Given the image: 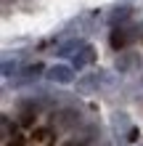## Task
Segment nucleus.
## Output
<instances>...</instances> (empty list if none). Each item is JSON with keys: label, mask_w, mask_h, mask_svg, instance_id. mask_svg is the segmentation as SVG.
Masks as SVG:
<instances>
[{"label": "nucleus", "mask_w": 143, "mask_h": 146, "mask_svg": "<svg viewBox=\"0 0 143 146\" xmlns=\"http://www.w3.org/2000/svg\"><path fill=\"white\" fill-rule=\"evenodd\" d=\"M35 117H37V111H35V109H29V106H21L19 125H24V127H32V125H35Z\"/></svg>", "instance_id": "obj_12"}, {"label": "nucleus", "mask_w": 143, "mask_h": 146, "mask_svg": "<svg viewBox=\"0 0 143 146\" xmlns=\"http://www.w3.org/2000/svg\"><path fill=\"white\" fill-rule=\"evenodd\" d=\"M140 66V53L135 50H119V56L114 58V69L119 74H130Z\"/></svg>", "instance_id": "obj_4"}, {"label": "nucleus", "mask_w": 143, "mask_h": 146, "mask_svg": "<svg viewBox=\"0 0 143 146\" xmlns=\"http://www.w3.org/2000/svg\"><path fill=\"white\" fill-rule=\"evenodd\" d=\"M111 127H114L117 138H122V143H125V141H130V130L135 125L130 122V117L125 114V111H117V114H111Z\"/></svg>", "instance_id": "obj_6"}, {"label": "nucleus", "mask_w": 143, "mask_h": 146, "mask_svg": "<svg viewBox=\"0 0 143 146\" xmlns=\"http://www.w3.org/2000/svg\"><path fill=\"white\" fill-rule=\"evenodd\" d=\"M138 37H143L140 27L122 24V27H114V29H111V37H109V42H111V48H114V50H125L127 45H132Z\"/></svg>", "instance_id": "obj_2"}, {"label": "nucleus", "mask_w": 143, "mask_h": 146, "mask_svg": "<svg viewBox=\"0 0 143 146\" xmlns=\"http://www.w3.org/2000/svg\"><path fill=\"white\" fill-rule=\"evenodd\" d=\"M101 88H111V74L103 72V69H98L93 74H85V77L77 80V93H96Z\"/></svg>", "instance_id": "obj_3"}, {"label": "nucleus", "mask_w": 143, "mask_h": 146, "mask_svg": "<svg viewBox=\"0 0 143 146\" xmlns=\"http://www.w3.org/2000/svg\"><path fill=\"white\" fill-rule=\"evenodd\" d=\"M5 146H27V138H24V135H19V133H16V135H11V138L5 141Z\"/></svg>", "instance_id": "obj_15"}, {"label": "nucleus", "mask_w": 143, "mask_h": 146, "mask_svg": "<svg viewBox=\"0 0 143 146\" xmlns=\"http://www.w3.org/2000/svg\"><path fill=\"white\" fill-rule=\"evenodd\" d=\"M80 122H82V114L77 106H56V111H50V127L56 133L74 130Z\"/></svg>", "instance_id": "obj_1"}, {"label": "nucleus", "mask_w": 143, "mask_h": 146, "mask_svg": "<svg viewBox=\"0 0 143 146\" xmlns=\"http://www.w3.org/2000/svg\"><path fill=\"white\" fill-rule=\"evenodd\" d=\"M132 16V3H119V5H114L111 11H109V24L111 27H122V24H127V19Z\"/></svg>", "instance_id": "obj_7"}, {"label": "nucleus", "mask_w": 143, "mask_h": 146, "mask_svg": "<svg viewBox=\"0 0 143 146\" xmlns=\"http://www.w3.org/2000/svg\"><path fill=\"white\" fill-rule=\"evenodd\" d=\"M45 77H48L50 82L69 85V82H74V66H69V64H56V66H48V69H45Z\"/></svg>", "instance_id": "obj_5"}, {"label": "nucleus", "mask_w": 143, "mask_h": 146, "mask_svg": "<svg viewBox=\"0 0 143 146\" xmlns=\"http://www.w3.org/2000/svg\"><path fill=\"white\" fill-rule=\"evenodd\" d=\"M140 32H143V24H140Z\"/></svg>", "instance_id": "obj_17"}, {"label": "nucleus", "mask_w": 143, "mask_h": 146, "mask_svg": "<svg viewBox=\"0 0 143 146\" xmlns=\"http://www.w3.org/2000/svg\"><path fill=\"white\" fill-rule=\"evenodd\" d=\"M66 146H85V143H80V141H72V143H66Z\"/></svg>", "instance_id": "obj_16"}, {"label": "nucleus", "mask_w": 143, "mask_h": 146, "mask_svg": "<svg viewBox=\"0 0 143 146\" xmlns=\"http://www.w3.org/2000/svg\"><path fill=\"white\" fill-rule=\"evenodd\" d=\"M32 143H37V146H53L56 143V130L53 127H35L32 130Z\"/></svg>", "instance_id": "obj_10"}, {"label": "nucleus", "mask_w": 143, "mask_h": 146, "mask_svg": "<svg viewBox=\"0 0 143 146\" xmlns=\"http://www.w3.org/2000/svg\"><path fill=\"white\" fill-rule=\"evenodd\" d=\"M93 61H96V48H93V45H88V42H85V45H82V48L77 50V53L72 56V66H74V69L90 66Z\"/></svg>", "instance_id": "obj_8"}, {"label": "nucleus", "mask_w": 143, "mask_h": 146, "mask_svg": "<svg viewBox=\"0 0 143 146\" xmlns=\"http://www.w3.org/2000/svg\"><path fill=\"white\" fill-rule=\"evenodd\" d=\"M0 127H3V138L5 141L11 138V135H16V122H11V117H8V114L0 117Z\"/></svg>", "instance_id": "obj_13"}, {"label": "nucleus", "mask_w": 143, "mask_h": 146, "mask_svg": "<svg viewBox=\"0 0 143 146\" xmlns=\"http://www.w3.org/2000/svg\"><path fill=\"white\" fill-rule=\"evenodd\" d=\"M21 72V66H19V58H5L3 61V77H13V74H19Z\"/></svg>", "instance_id": "obj_14"}, {"label": "nucleus", "mask_w": 143, "mask_h": 146, "mask_svg": "<svg viewBox=\"0 0 143 146\" xmlns=\"http://www.w3.org/2000/svg\"><path fill=\"white\" fill-rule=\"evenodd\" d=\"M43 72H45V66L43 64H29V66H24V69L19 72V77H16V85H27V82H35V80H40L43 77Z\"/></svg>", "instance_id": "obj_9"}, {"label": "nucleus", "mask_w": 143, "mask_h": 146, "mask_svg": "<svg viewBox=\"0 0 143 146\" xmlns=\"http://www.w3.org/2000/svg\"><path fill=\"white\" fill-rule=\"evenodd\" d=\"M82 45H85L82 40H69V42H64V45L58 48V56H74Z\"/></svg>", "instance_id": "obj_11"}]
</instances>
